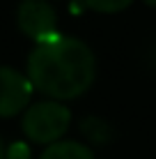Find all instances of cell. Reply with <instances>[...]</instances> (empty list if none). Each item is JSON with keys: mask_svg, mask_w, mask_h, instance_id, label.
Here are the masks:
<instances>
[{"mask_svg": "<svg viewBox=\"0 0 156 159\" xmlns=\"http://www.w3.org/2000/svg\"><path fill=\"white\" fill-rule=\"evenodd\" d=\"M25 74L46 99L71 102L92 88L96 58L83 39L57 32L53 39L35 44L25 62Z\"/></svg>", "mask_w": 156, "mask_h": 159, "instance_id": "6da1fadb", "label": "cell"}, {"mask_svg": "<svg viewBox=\"0 0 156 159\" xmlns=\"http://www.w3.org/2000/svg\"><path fill=\"white\" fill-rule=\"evenodd\" d=\"M71 127V111L64 102L41 99L35 102L21 113V131L28 143L51 145L64 139Z\"/></svg>", "mask_w": 156, "mask_h": 159, "instance_id": "7a4b0ae2", "label": "cell"}, {"mask_svg": "<svg viewBox=\"0 0 156 159\" xmlns=\"http://www.w3.org/2000/svg\"><path fill=\"white\" fill-rule=\"evenodd\" d=\"M16 25L35 44L48 42L57 35V12L51 0H21L16 7Z\"/></svg>", "mask_w": 156, "mask_h": 159, "instance_id": "3957f363", "label": "cell"}, {"mask_svg": "<svg viewBox=\"0 0 156 159\" xmlns=\"http://www.w3.org/2000/svg\"><path fill=\"white\" fill-rule=\"evenodd\" d=\"M32 88L28 74L14 67L0 65V118L21 116L32 102Z\"/></svg>", "mask_w": 156, "mask_h": 159, "instance_id": "277c9868", "label": "cell"}, {"mask_svg": "<svg viewBox=\"0 0 156 159\" xmlns=\"http://www.w3.org/2000/svg\"><path fill=\"white\" fill-rule=\"evenodd\" d=\"M39 159H94V150L83 141L62 139L41 150Z\"/></svg>", "mask_w": 156, "mask_h": 159, "instance_id": "5b68a950", "label": "cell"}, {"mask_svg": "<svg viewBox=\"0 0 156 159\" xmlns=\"http://www.w3.org/2000/svg\"><path fill=\"white\" fill-rule=\"evenodd\" d=\"M80 134L85 136V141L90 143V148L96 145V148H103L108 145L112 141V136H115V131H112L110 122H106L103 118L99 116H87L80 120Z\"/></svg>", "mask_w": 156, "mask_h": 159, "instance_id": "8992f818", "label": "cell"}, {"mask_svg": "<svg viewBox=\"0 0 156 159\" xmlns=\"http://www.w3.org/2000/svg\"><path fill=\"white\" fill-rule=\"evenodd\" d=\"M131 2H133V0H78V5L83 9H90V12H96V14L124 12Z\"/></svg>", "mask_w": 156, "mask_h": 159, "instance_id": "52a82bcc", "label": "cell"}, {"mask_svg": "<svg viewBox=\"0 0 156 159\" xmlns=\"http://www.w3.org/2000/svg\"><path fill=\"white\" fill-rule=\"evenodd\" d=\"M7 159H32V150L28 141H14L7 145Z\"/></svg>", "mask_w": 156, "mask_h": 159, "instance_id": "ba28073f", "label": "cell"}, {"mask_svg": "<svg viewBox=\"0 0 156 159\" xmlns=\"http://www.w3.org/2000/svg\"><path fill=\"white\" fill-rule=\"evenodd\" d=\"M0 159H7V145L2 143V139H0Z\"/></svg>", "mask_w": 156, "mask_h": 159, "instance_id": "9c48e42d", "label": "cell"}, {"mask_svg": "<svg viewBox=\"0 0 156 159\" xmlns=\"http://www.w3.org/2000/svg\"><path fill=\"white\" fill-rule=\"evenodd\" d=\"M145 5H147V7H156V0H142Z\"/></svg>", "mask_w": 156, "mask_h": 159, "instance_id": "30bf717a", "label": "cell"}]
</instances>
